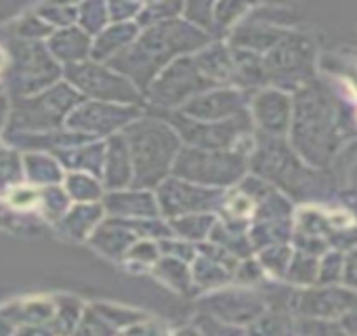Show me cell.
Returning a JSON list of instances; mask_svg holds the SVG:
<instances>
[{
    "label": "cell",
    "mask_w": 357,
    "mask_h": 336,
    "mask_svg": "<svg viewBox=\"0 0 357 336\" xmlns=\"http://www.w3.org/2000/svg\"><path fill=\"white\" fill-rule=\"evenodd\" d=\"M340 206L349 211V215L357 225V190H347L344 194H340Z\"/></svg>",
    "instance_id": "13"
},
{
    "label": "cell",
    "mask_w": 357,
    "mask_h": 336,
    "mask_svg": "<svg viewBox=\"0 0 357 336\" xmlns=\"http://www.w3.org/2000/svg\"><path fill=\"white\" fill-rule=\"evenodd\" d=\"M290 259H292V248L288 244H278L261 250V265L275 277H286Z\"/></svg>",
    "instance_id": "9"
},
{
    "label": "cell",
    "mask_w": 357,
    "mask_h": 336,
    "mask_svg": "<svg viewBox=\"0 0 357 336\" xmlns=\"http://www.w3.org/2000/svg\"><path fill=\"white\" fill-rule=\"evenodd\" d=\"M342 259L338 250H328L317 263V286H338L342 284Z\"/></svg>",
    "instance_id": "7"
},
{
    "label": "cell",
    "mask_w": 357,
    "mask_h": 336,
    "mask_svg": "<svg viewBox=\"0 0 357 336\" xmlns=\"http://www.w3.org/2000/svg\"><path fill=\"white\" fill-rule=\"evenodd\" d=\"M313 57L315 51L311 43L303 36H288L269 57V70H273L282 78L290 80H307L313 74Z\"/></svg>",
    "instance_id": "3"
},
{
    "label": "cell",
    "mask_w": 357,
    "mask_h": 336,
    "mask_svg": "<svg viewBox=\"0 0 357 336\" xmlns=\"http://www.w3.org/2000/svg\"><path fill=\"white\" fill-rule=\"evenodd\" d=\"M294 147L317 168H326L338 145V107L324 84H307L294 105Z\"/></svg>",
    "instance_id": "1"
},
{
    "label": "cell",
    "mask_w": 357,
    "mask_h": 336,
    "mask_svg": "<svg viewBox=\"0 0 357 336\" xmlns=\"http://www.w3.org/2000/svg\"><path fill=\"white\" fill-rule=\"evenodd\" d=\"M336 321L340 323V328L347 336H357V307L342 313Z\"/></svg>",
    "instance_id": "12"
},
{
    "label": "cell",
    "mask_w": 357,
    "mask_h": 336,
    "mask_svg": "<svg viewBox=\"0 0 357 336\" xmlns=\"http://www.w3.org/2000/svg\"><path fill=\"white\" fill-rule=\"evenodd\" d=\"M252 336H296L294 319L286 313L273 311L255 319Z\"/></svg>",
    "instance_id": "6"
},
{
    "label": "cell",
    "mask_w": 357,
    "mask_h": 336,
    "mask_svg": "<svg viewBox=\"0 0 357 336\" xmlns=\"http://www.w3.org/2000/svg\"><path fill=\"white\" fill-rule=\"evenodd\" d=\"M357 307V292L338 286H309L298 288L292 298V311L296 317H315V319H338L349 309Z\"/></svg>",
    "instance_id": "2"
},
{
    "label": "cell",
    "mask_w": 357,
    "mask_h": 336,
    "mask_svg": "<svg viewBox=\"0 0 357 336\" xmlns=\"http://www.w3.org/2000/svg\"><path fill=\"white\" fill-rule=\"evenodd\" d=\"M317 257L292 250L290 265L286 269V280L296 288H309L317 284Z\"/></svg>",
    "instance_id": "5"
},
{
    "label": "cell",
    "mask_w": 357,
    "mask_h": 336,
    "mask_svg": "<svg viewBox=\"0 0 357 336\" xmlns=\"http://www.w3.org/2000/svg\"><path fill=\"white\" fill-rule=\"evenodd\" d=\"M349 179H351V185H353L351 190H357V162H355L353 168H351V177H349Z\"/></svg>",
    "instance_id": "14"
},
{
    "label": "cell",
    "mask_w": 357,
    "mask_h": 336,
    "mask_svg": "<svg viewBox=\"0 0 357 336\" xmlns=\"http://www.w3.org/2000/svg\"><path fill=\"white\" fill-rule=\"evenodd\" d=\"M257 114L267 130L284 132L290 122V101L282 93H265L257 103Z\"/></svg>",
    "instance_id": "4"
},
{
    "label": "cell",
    "mask_w": 357,
    "mask_h": 336,
    "mask_svg": "<svg viewBox=\"0 0 357 336\" xmlns=\"http://www.w3.org/2000/svg\"><path fill=\"white\" fill-rule=\"evenodd\" d=\"M342 286L357 292V246L344 252L342 259Z\"/></svg>",
    "instance_id": "11"
},
{
    "label": "cell",
    "mask_w": 357,
    "mask_h": 336,
    "mask_svg": "<svg viewBox=\"0 0 357 336\" xmlns=\"http://www.w3.org/2000/svg\"><path fill=\"white\" fill-rule=\"evenodd\" d=\"M294 328H296V336H347L336 319L296 317Z\"/></svg>",
    "instance_id": "8"
},
{
    "label": "cell",
    "mask_w": 357,
    "mask_h": 336,
    "mask_svg": "<svg viewBox=\"0 0 357 336\" xmlns=\"http://www.w3.org/2000/svg\"><path fill=\"white\" fill-rule=\"evenodd\" d=\"M328 246L330 250H338V252H349L351 248L357 246V225L344 227V229H334L328 234Z\"/></svg>",
    "instance_id": "10"
}]
</instances>
